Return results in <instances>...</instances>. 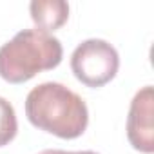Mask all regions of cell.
Returning <instances> with one entry per match:
<instances>
[{"label": "cell", "mask_w": 154, "mask_h": 154, "mask_svg": "<svg viewBox=\"0 0 154 154\" xmlns=\"http://www.w3.org/2000/svg\"><path fill=\"white\" fill-rule=\"evenodd\" d=\"M127 138L132 149L152 154L154 152V89L145 85L140 89L129 107Z\"/></svg>", "instance_id": "obj_4"}, {"label": "cell", "mask_w": 154, "mask_h": 154, "mask_svg": "<svg viewBox=\"0 0 154 154\" xmlns=\"http://www.w3.org/2000/svg\"><path fill=\"white\" fill-rule=\"evenodd\" d=\"M120 67L118 51L102 38L84 40L71 54V69L76 80L98 89L109 84Z\"/></svg>", "instance_id": "obj_3"}, {"label": "cell", "mask_w": 154, "mask_h": 154, "mask_svg": "<svg viewBox=\"0 0 154 154\" xmlns=\"http://www.w3.org/2000/svg\"><path fill=\"white\" fill-rule=\"evenodd\" d=\"M67 154H98L94 150H76V152H67Z\"/></svg>", "instance_id": "obj_8"}, {"label": "cell", "mask_w": 154, "mask_h": 154, "mask_svg": "<svg viewBox=\"0 0 154 154\" xmlns=\"http://www.w3.org/2000/svg\"><path fill=\"white\" fill-rule=\"evenodd\" d=\"M38 154H67V150H62V149H45Z\"/></svg>", "instance_id": "obj_7"}, {"label": "cell", "mask_w": 154, "mask_h": 154, "mask_svg": "<svg viewBox=\"0 0 154 154\" xmlns=\"http://www.w3.org/2000/svg\"><path fill=\"white\" fill-rule=\"evenodd\" d=\"M29 13L36 29L51 33L67 22L69 4L65 0H33L29 4Z\"/></svg>", "instance_id": "obj_5"}, {"label": "cell", "mask_w": 154, "mask_h": 154, "mask_svg": "<svg viewBox=\"0 0 154 154\" xmlns=\"http://www.w3.org/2000/svg\"><path fill=\"white\" fill-rule=\"evenodd\" d=\"M63 47L56 36L40 29H24L0 47V78L24 84L42 71L60 65Z\"/></svg>", "instance_id": "obj_2"}, {"label": "cell", "mask_w": 154, "mask_h": 154, "mask_svg": "<svg viewBox=\"0 0 154 154\" xmlns=\"http://www.w3.org/2000/svg\"><path fill=\"white\" fill-rule=\"evenodd\" d=\"M17 131H18V122H17L15 107L6 98L0 96V147L13 141Z\"/></svg>", "instance_id": "obj_6"}, {"label": "cell", "mask_w": 154, "mask_h": 154, "mask_svg": "<svg viewBox=\"0 0 154 154\" xmlns=\"http://www.w3.org/2000/svg\"><path fill=\"white\" fill-rule=\"evenodd\" d=\"M26 116L36 129L63 140L82 136L89 123L84 98L58 82H44L29 91Z\"/></svg>", "instance_id": "obj_1"}]
</instances>
